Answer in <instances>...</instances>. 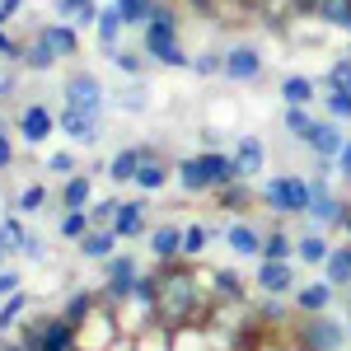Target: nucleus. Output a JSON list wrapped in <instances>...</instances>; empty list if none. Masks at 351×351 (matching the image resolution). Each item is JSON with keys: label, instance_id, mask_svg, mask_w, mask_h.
I'll return each mask as SVG.
<instances>
[{"label": "nucleus", "instance_id": "obj_1", "mask_svg": "<svg viewBox=\"0 0 351 351\" xmlns=\"http://www.w3.org/2000/svg\"><path fill=\"white\" fill-rule=\"evenodd\" d=\"M216 304L211 291V271H192V267H173L160 263L155 271V309H160L164 328H183V324H202Z\"/></svg>", "mask_w": 351, "mask_h": 351}, {"label": "nucleus", "instance_id": "obj_2", "mask_svg": "<svg viewBox=\"0 0 351 351\" xmlns=\"http://www.w3.org/2000/svg\"><path fill=\"white\" fill-rule=\"evenodd\" d=\"M141 47H145L150 61H160V66H192V56L183 52V43H178V14H173L169 5H155L150 24L141 33Z\"/></svg>", "mask_w": 351, "mask_h": 351}, {"label": "nucleus", "instance_id": "obj_3", "mask_svg": "<svg viewBox=\"0 0 351 351\" xmlns=\"http://www.w3.org/2000/svg\"><path fill=\"white\" fill-rule=\"evenodd\" d=\"M291 332V342H295L300 351H342L351 342L347 337V324L342 319H332V314H300V324L286 328Z\"/></svg>", "mask_w": 351, "mask_h": 351}, {"label": "nucleus", "instance_id": "obj_4", "mask_svg": "<svg viewBox=\"0 0 351 351\" xmlns=\"http://www.w3.org/2000/svg\"><path fill=\"white\" fill-rule=\"evenodd\" d=\"M112 314H117L122 337H136L141 328L160 324V309H155V276H136V286L112 304Z\"/></svg>", "mask_w": 351, "mask_h": 351}, {"label": "nucleus", "instance_id": "obj_5", "mask_svg": "<svg viewBox=\"0 0 351 351\" xmlns=\"http://www.w3.org/2000/svg\"><path fill=\"white\" fill-rule=\"evenodd\" d=\"M263 202H267L271 216H309V178L276 173L263 183Z\"/></svg>", "mask_w": 351, "mask_h": 351}, {"label": "nucleus", "instance_id": "obj_6", "mask_svg": "<svg viewBox=\"0 0 351 351\" xmlns=\"http://www.w3.org/2000/svg\"><path fill=\"white\" fill-rule=\"evenodd\" d=\"M117 337H122L117 314H112V304H104V300H99L80 324H75V351H108Z\"/></svg>", "mask_w": 351, "mask_h": 351}, {"label": "nucleus", "instance_id": "obj_7", "mask_svg": "<svg viewBox=\"0 0 351 351\" xmlns=\"http://www.w3.org/2000/svg\"><path fill=\"white\" fill-rule=\"evenodd\" d=\"M319 169H332V164H319ZM319 173V178H309V216L319 220V225H342V211H347V202L337 197V192L328 188V178Z\"/></svg>", "mask_w": 351, "mask_h": 351}, {"label": "nucleus", "instance_id": "obj_8", "mask_svg": "<svg viewBox=\"0 0 351 351\" xmlns=\"http://www.w3.org/2000/svg\"><path fill=\"white\" fill-rule=\"evenodd\" d=\"M304 145L314 150V160H319V164H337L342 145H347V132H342V122H337V117H319V122H314V132L304 136Z\"/></svg>", "mask_w": 351, "mask_h": 351}, {"label": "nucleus", "instance_id": "obj_9", "mask_svg": "<svg viewBox=\"0 0 351 351\" xmlns=\"http://www.w3.org/2000/svg\"><path fill=\"white\" fill-rule=\"evenodd\" d=\"M104 271H108V276H104V291H99L104 304H117V300L136 286V276H141V267H136L132 258H117V253L108 258V267H104Z\"/></svg>", "mask_w": 351, "mask_h": 351}, {"label": "nucleus", "instance_id": "obj_10", "mask_svg": "<svg viewBox=\"0 0 351 351\" xmlns=\"http://www.w3.org/2000/svg\"><path fill=\"white\" fill-rule=\"evenodd\" d=\"M300 281H295V267L291 263H276V258H263L258 263V291L263 295H291Z\"/></svg>", "mask_w": 351, "mask_h": 351}, {"label": "nucleus", "instance_id": "obj_11", "mask_svg": "<svg viewBox=\"0 0 351 351\" xmlns=\"http://www.w3.org/2000/svg\"><path fill=\"white\" fill-rule=\"evenodd\" d=\"M332 300H337V286H332L328 276L295 286V309L300 314H324V309H332Z\"/></svg>", "mask_w": 351, "mask_h": 351}, {"label": "nucleus", "instance_id": "obj_12", "mask_svg": "<svg viewBox=\"0 0 351 351\" xmlns=\"http://www.w3.org/2000/svg\"><path fill=\"white\" fill-rule=\"evenodd\" d=\"M66 108H84V112H99L104 108V89H99V80L94 75H71L66 80Z\"/></svg>", "mask_w": 351, "mask_h": 351}, {"label": "nucleus", "instance_id": "obj_13", "mask_svg": "<svg viewBox=\"0 0 351 351\" xmlns=\"http://www.w3.org/2000/svg\"><path fill=\"white\" fill-rule=\"evenodd\" d=\"M258 75H263V56H258V47H234V52H225V80L253 84Z\"/></svg>", "mask_w": 351, "mask_h": 351}, {"label": "nucleus", "instance_id": "obj_14", "mask_svg": "<svg viewBox=\"0 0 351 351\" xmlns=\"http://www.w3.org/2000/svg\"><path fill=\"white\" fill-rule=\"evenodd\" d=\"M173 351H220L216 342V328L206 324H183V328H173Z\"/></svg>", "mask_w": 351, "mask_h": 351}, {"label": "nucleus", "instance_id": "obj_15", "mask_svg": "<svg viewBox=\"0 0 351 351\" xmlns=\"http://www.w3.org/2000/svg\"><path fill=\"white\" fill-rule=\"evenodd\" d=\"M61 132L71 136V141H80V145H94L99 141V112H84V108H66L61 117Z\"/></svg>", "mask_w": 351, "mask_h": 351}, {"label": "nucleus", "instance_id": "obj_16", "mask_svg": "<svg viewBox=\"0 0 351 351\" xmlns=\"http://www.w3.org/2000/svg\"><path fill=\"white\" fill-rule=\"evenodd\" d=\"M263 230H253L248 220H234V225H225V243L239 253V258H263Z\"/></svg>", "mask_w": 351, "mask_h": 351}, {"label": "nucleus", "instance_id": "obj_17", "mask_svg": "<svg viewBox=\"0 0 351 351\" xmlns=\"http://www.w3.org/2000/svg\"><path fill=\"white\" fill-rule=\"evenodd\" d=\"M145 211H150L145 202H122L117 216H112V234L117 239H141L145 234Z\"/></svg>", "mask_w": 351, "mask_h": 351}, {"label": "nucleus", "instance_id": "obj_18", "mask_svg": "<svg viewBox=\"0 0 351 351\" xmlns=\"http://www.w3.org/2000/svg\"><path fill=\"white\" fill-rule=\"evenodd\" d=\"M52 127H56V117L43 104H28L24 112H19V132L28 136V145H38V141H47L52 136Z\"/></svg>", "mask_w": 351, "mask_h": 351}, {"label": "nucleus", "instance_id": "obj_19", "mask_svg": "<svg viewBox=\"0 0 351 351\" xmlns=\"http://www.w3.org/2000/svg\"><path fill=\"white\" fill-rule=\"evenodd\" d=\"M263 164H267V145H263L258 136H243L239 150H234V169H239V178H253V173H263Z\"/></svg>", "mask_w": 351, "mask_h": 351}, {"label": "nucleus", "instance_id": "obj_20", "mask_svg": "<svg viewBox=\"0 0 351 351\" xmlns=\"http://www.w3.org/2000/svg\"><path fill=\"white\" fill-rule=\"evenodd\" d=\"M150 248H155L160 263H178V258H183V230H178V225H160V230L150 234Z\"/></svg>", "mask_w": 351, "mask_h": 351}, {"label": "nucleus", "instance_id": "obj_21", "mask_svg": "<svg viewBox=\"0 0 351 351\" xmlns=\"http://www.w3.org/2000/svg\"><path fill=\"white\" fill-rule=\"evenodd\" d=\"M324 276L332 286H351V243H332V248H328Z\"/></svg>", "mask_w": 351, "mask_h": 351}, {"label": "nucleus", "instance_id": "obj_22", "mask_svg": "<svg viewBox=\"0 0 351 351\" xmlns=\"http://www.w3.org/2000/svg\"><path fill=\"white\" fill-rule=\"evenodd\" d=\"M281 99L309 108V104H319V80H309V75H286V80H281Z\"/></svg>", "mask_w": 351, "mask_h": 351}, {"label": "nucleus", "instance_id": "obj_23", "mask_svg": "<svg viewBox=\"0 0 351 351\" xmlns=\"http://www.w3.org/2000/svg\"><path fill=\"white\" fill-rule=\"evenodd\" d=\"M80 253L94 258V263H108L112 253H117V234H112V230H89L80 239Z\"/></svg>", "mask_w": 351, "mask_h": 351}, {"label": "nucleus", "instance_id": "obj_24", "mask_svg": "<svg viewBox=\"0 0 351 351\" xmlns=\"http://www.w3.org/2000/svg\"><path fill=\"white\" fill-rule=\"evenodd\" d=\"M314 19L324 28H351V0H314Z\"/></svg>", "mask_w": 351, "mask_h": 351}, {"label": "nucleus", "instance_id": "obj_25", "mask_svg": "<svg viewBox=\"0 0 351 351\" xmlns=\"http://www.w3.org/2000/svg\"><path fill=\"white\" fill-rule=\"evenodd\" d=\"M38 351H75V324H71V319H52Z\"/></svg>", "mask_w": 351, "mask_h": 351}, {"label": "nucleus", "instance_id": "obj_26", "mask_svg": "<svg viewBox=\"0 0 351 351\" xmlns=\"http://www.w3.org/2000/svg\"><path fill=\"white\" fill-rule=\"evenodd\" d=\"M132 347L136 351H173V328H164V324L141 328V332L132 337Z\"/></svg>", "mask_w": 351, "mask_h": 351}, {"label": "nucleus", "instance_id": "obj_27", "mask_svg": "<svg viewBox=\"0 0 351 351\" xmlns=\"http://www.w3.org/2000/svg\"><path fill=\"white\" fill-rule=\"evenodd\" d=\"M132 183H141V192H155V188H164V183H169V169L155 160V150H145V160H141V169H136Z\"/></svg>", "mask_w": 351, "mask_h": 351}, {"label": "nucleus", "instance_id": "obj_28", "mask_svg": "<svg viewBox=\"0 0 351 351\" xmlns=\"http://www.w3.org/2000/svg\"><path fill=\"white\" fill-rule=\"evenodd\" d=\"M94 28H99V43H104V52H117V38H122V14H117V5H108L99 19H94Z\"/></svg>", "mask_w": 351, "mask_h": 351}, {"label": "nucleus", "instance_id": "obj_29", "mask_svg": "<svg viewBox=\"0 0 351 351\" xmlns=\"http://www.w3.org/2000/svg\"><path fill=\"white\" fill-rule=\"evenodd\" d=\"M328 248H332V243H328L324 234H304V239L295 243V263H304V267H324Z\"/></svg>", "mask_w": 351, "mask_h": 351}, {"label": "nucleus", "instance_id": "obj_30", "mask_svg": "<svg viewBox=\"0 0 351 351\" xmlns=\"http://www.w3.org/2000/svg\"><path fill=\"white\" fill-rule=\"evenodd\" d=\"M141 160H145V150H136V145H127V150H117L108 164V173L117 178V183H132L136 178V169H141Z\"/></svg>", "mask_w": 351, "mask_h": 351}, {"label": "nucleus", "instance_id": "obj_31", "mask_svg": "<svg viewBox=\"0 0 351 351\" xmlns=\"http://www.w3.org/2000/svg\"><path fill=\"white\" fill-rule=\"evenodd\" d=\"M178 183H183L188 192H211V173H206L202 155H197V160H183V164H178Z\"/></svg>", "mask_w": 351, "mask_h": 351}, {"label": "nucleus", "instance_id": "obj_32", "mask_svg": "<svg viewBox=\"0 0 351 351\" xmlns=\"http://www.w3.org/2000/svg\"><path fill=\"white\" fill-rule=\"evenodd\" d=\"M211 291H216V300H248V295H243L239 271H230V267H216V271H211Z\"/></svg>", "mask_w": 351, "mask_h": 351}, {"label": "nucleus", "instance_id": "obj_33", "mask_svg": "<svg viewBox=\"0 0 351 351\" xmlns=\"http://www.w3.org/2000/svg\"><path fill=\"white\" fill-rule=\"evenodd\" d=\"M155 5H160V0H117V14H122L127 28H141V24H150Z\"/></svg>", "mask_w": 351, "mask_h": 351}, {"label": "nucleus", "instance_id": "obj_34", "mask_svg": "<svg viewBox=\"0 0 351 351\" xmlns=\"http://www.w3.org/2000/svg\"><path fill=\"white\" fill-rule=\"evenodd\" d=\"M281 122H286V136L304 141V136L314 132V122H319V117H314L309 108H300V104H286V117H281Z\"/></svg>", "mask_w": 351, "mask_h": 351}, {"label": "nucleus", "instance_id": "obj_35", "mask_svg": "<svg viewBox=\"0 0 351 351\" xmlns=\"http://www.w3.org/2000/svg\"><path fill=\"white\" fill-rule=\"evenodd\" d=\"M211 239H216L211 225H183V258H202Z\"/></svg>", "mask_w": 351, "mask_h": 351}, {"label": "nucleus", "instance_id": "obj_36", "mask_svg": "<svg viewBox=\"0 0 351 351\" xmlns=\"http://www.w3.org/2000/svg\"><path fill=\"white\" fill-rule=\"evenodd\" d=\"M248 178H234V183H225V188H216V202L225 206V211H239V206H248Z\"/></svg>", "mask_w": 351, "mask_h": 351}, {"label": "nucleus", "instance_id": "obj_37", "mask_svg": "<svg viewBox=\"0 0 351 351\" xmlns=\"http://www.w3.org/2000/svg\"><path fill=\"white\" fill-rule=\"evenodd\" d=\"M43 38L52 43V52H56V56H71L75 47H80V43H75V24H52L47 33H43Z\"/></svg>", "mask_w": 351, "mask_h": 351}, {"label": "nucleus", "instance_id": "obj_38", "mask_svg": "<svg viewBox=\"0 0 351 351\" xmlns=\"http://www.w3.org/2000/svg\"><path fill=\"white\" fill-rule=\"evenodd\" d=\"M263 258H276V263H291V258H295V243H291V234L271 230L267 239H263Z\"/></svg>", "mask_w": 351, "mask_h": 351}, {"label": "nucleus", "instance_id": "obj_39", "mask_svg": "<svg viewBox=\"0 0 351 351\" xmlns=\"http://www.w3.org/2000/svg\"><path fill=\"white\" fill-rule=\"evenodd\" d=\"M61 202H66V211H75V206H89V178H84V173L66 178V188H61Z\"/></svg>", "mask_w": 351, "mask_h": 351}, {"label": "nucleus", "instance_id": "obj_40", "mask_svg": "<svg viewBox=\"0 0 351 351\" xmlns=\"http://www.w3.org/2000/svg\"><path fill=\"white\" fill-rule=\"evenodd\" d=\"M56 10H61L66 19H75V24H94V19H99L94 0H56Z\"/></svg>", "mask_w": 351, "mask_h": 351}, {"label": "nucleus", "instance_id": "obj_41", "mask_svg": "<svg viewBox=\"0 0 351 351\" xmlns=\"http://www.w3.org/2000/svg\"><path fill=\"white\" fill-rule=\"evenodd\" d=\"M89 230H94V225H89V211H84V206H75V211L61 216V234H66V239H84Z\"/></svg>", "mask_w": 351, "mask_h": 351}, {"label": "nucleus", "instance_id": "obj_42", "mask_svg": "<svg viewBox=\"0 0 351 351\" xmlns=\"http://www.w3.org/2000/svg\"><path fill=\"white\" fill-rule=\"evenodd\" d=\"M324 108H328V117L351 122V89H328V94H324Z\"/></svg>", "mask_w": 351, "mask_h": 351}, {"label": "nucleus", "instance_id": "obj_43", "mask_svg": "<svg viewBox=\"0 0 351 351\" xmlns=\"http://www.w3.org/2000/svg\"><path fill=\"white\" fill-rule=\"evenodd\" d=\"M319 84H324V89H351V56H337Z\"/></svg>", "mask_w": 351, "mask_h": 351}, {"label": "nucleus", "instance_id": "obj_44", "mask_svg": "<svg viewBox=\"0 0 351 351\" xmlns=\"http://www.w3.org/2000/svg\"><path fill=\"white\" fill-rule=\"evenodd\" d=\"M117 206L122 202H112V197H104V202H89L84 211H89V225L94 230H104V225H112V216H117Z\"/></svg>", "mask_w": 351, "mask_h": 351}, {"label": "nucleus", "instance_id": "obj_45", "mask_svg": "<svg viewBox=\"0 0 351 351\" xmlns=\"http://www.w3.org/2000/svg\"><path fill=\"white\" fill-rule=\"evenodd\" d=\"M24 61H28V66H33V71H47V66H52V61H56L52 43H47V38H38V43H33V47H28V52H24Z\"/></svg>", "mask_w": 351, "mask_h": 351}, {"label": "nucleus", "instance_id": "obj_46", "mask_svg": "<svg viewBox=\"0 0 351 351\" xmlns=\"http://www.w3.org/2000/svg\"><path fill=\"white\" fill-rule=\"evenodd\" d=\"M24 309H28V295H24V291H14V295L5 300V309H0V332H5V328H14V319H19Z\"/></svg>", "mask_w": 351, "mask_h": 351}, {"label": "nucleus", "instance_id": "obj_47", "mask_svg": "<svg viewBox=\"0 0 351 351\" xmlns=\"http://www.w3.org/2000/svg\"><path fill=\"white\" fill-rule=\"evenodd\" d=\"M192 71H197V75H225V56H220V52L192 56Z\"/></svg>", "mask_w": 351, "mask_h": 351}, {"label": "nucleus", "instance_id": "obj_48", "mask_svg": "<svg viewBox=\"0 0 351 351\" xmlns=\"http://www.w3.org/2000/svg\"><path fill=\"white\" fill-rule=\"evenodd\" d=\"M0 234H5V243H10V248H19V253H24L28 234H24V225H19V220H5V225H0Z\"/></svg>", "mask_w": 351, "mask_h": 351}, {"label": "nucleus", "instance_id": "obj_49", "mask_svg": "<svg viewBox=\"0 0 351 351\" xmlns=\"http://www.w3.org/2000/svg\"><path fill=\"white\" fill-rule=\"evenodd\" d=\"M43 197H47V192L38 188V183L24 188V192H19V211H38V206H43Z\"/></svg>", "mask_w": 351, "mask_h": 351}, {"label": "nucleus", "instance_id": "obj_50", "mask_svg": "<svg viewBox=\"0 0 351 351\" xmlns=\"http://www.w3.org/2000/svg\"><path fill=\"white\" fill-rule=\"evenodd\" d=\"M14 291H19V271H5V267H0V300H10Z\"/></svg>", "mask_w": 351, "mask_h": 351}, {"label": "nucleus", "instance_id": "obj_51", "mask_svg": "<svg viewBox=\"0 0 351 351\" xmlns=\"http://www.w3.org/2000/svg\"><path fill=\"white\" fill-rule=\"evenodd\" d=\"M112 61H117L127 75H136V71H141V56H136V52H112Z\"/></svg>", "mask_w": 351, "mask_h": 351}, {"label": "nucleus", "instance_id": "obj_52", "mask_svg": "<svg viewBox=\"0 0 351 351\" xmlns=\"http://www.w3.org/2000/svg\"><path fill=\"white\" fill-rule=\"evenodd\" d=\"M337 173L351 183V136H347V145H342V155H337Z\"/></svg>", "mask_w": 351, "mask_h": 351}, {"label": "nucleus", "instance_id": "obj_53", "mask_svg": "<svg viewBox=\"0 0 351 351\" xmlns=\"http://www.w3.org/2000/svg\"><path fill=\"white\" fill-rule=\"evenodd\" d=\"M52 169H56V173H71V169H75V155H71V150L52 155Z\"/></svg>", "mask_w": 351, "mask_h": 351}, {"label": "nucleus", "instance_id": "obj_54", "mask_svg": "<svg viewBox=\"0 0 351 351\" xmlns=\"http://www.w3.org/2000/svg\"><path fill=\"white\" fill-rule=\"evenodd\" d=\"M10 160H14V150H10V141H5V132H0V169H5Z\"/></svg>", "mask_w": 351, "mask_h": 351}, {"label": "nucleus", "instance_id": "obj_55", "mask_svg": "<svg viewBox=\"0 0 351 351\" xmlns=\"http://www.w3.org/2000/svg\"><path fill=\"white\" fill-rule=\"evenodd\" d=\"M14 10H19V0H0V24H5V19H10Z\"/></svg>", "mask_w": 351, "mask_h": 351}, {"label": "nucleus", "instance_id": "obj_56", "mask_svg": "<svg viewBox=\"0 0 351 351\" xmlns=\"http://www.w3.org/2000/svg\"><path fill=\"white\" fill-rule=\"evenodd\" d=\"M295 5V14H314V0H291Z\"/></svg>", "mask_w": 351, "mask_h": 351}, {"label": "nucleus", "instance_id": "obj_57", "mask_svg": "<svg viewBox=\"0 0 351 351\" xmlns=\"http://www.w3.org/2000/svg\"><path fill=\"white\" fill-rule=\"evenodd\" d=\"M108 351H136V347H132V337H117V342H112Z\"/></svg>", "mask_w": 351, "mask_h": 351}, {"label": "nucleus", "instance_id": "obj_58", "mask_svg": "<svg viewBox=\"0 0 351 351\" xmlns=\"http://www.w3.org/2000/svg\"><path fill=\"white\" fill-rule=\"evenodd\" d=\"M10 52H14V43H10V38L0 33V56H10Z\"/></svg>", "mask_w": 351, "mask_h": 351}, {"label": "nucleus", "instance_id": "obj_59", "mask_svg": "<svg viewBox=\"0 0 351 351\" xmlns=\"http://www.w3.org/2000/svg\"><path fill=\"white\" fill-rule=\"evenodd\" d=\"M0 258H5V234H0Z\"/></svg>", "mask_w": 351, "mask_h": 351}, {"label": "nucleus", "instance_id": "obj_60", "mask_svg": "<svg viewBox=\"0 0 351 351\" xmlns=\"http://www.w3.org/2000/svg\"><path fill=\"white\" fill-rule=\"evenodd\" d=\"M347 337H351V319H347Z\"/></svg>", "mask_w": 351, "mask_h": 351}, {"label": "nucleus", "instance_id": "obj_61", "mask_svg": "<svg viewBox=\"0 0 351 351\" xmlns=\"http://www.w3.org/2000/svg\"><path fill=\"white\" fill-rule=\"evenodd\" d=\"M234 351H253V347H234Z\"/></svg>", "mask_w": 351, "mask_h": 351}, {"label": "nucleus", "instance_id": "obj_62", "mask_svg": "<svg viewBox=\"0 0 351 351\" xmlns=\"http://www.w3.org/2000/svg\"><path fill=\"white\" fill-rule=\"evenodd\" d=\"M347 38H351V28H347Z\"/></svg>", "mask_w": 351, "mask_h": 351}]
</instances>
